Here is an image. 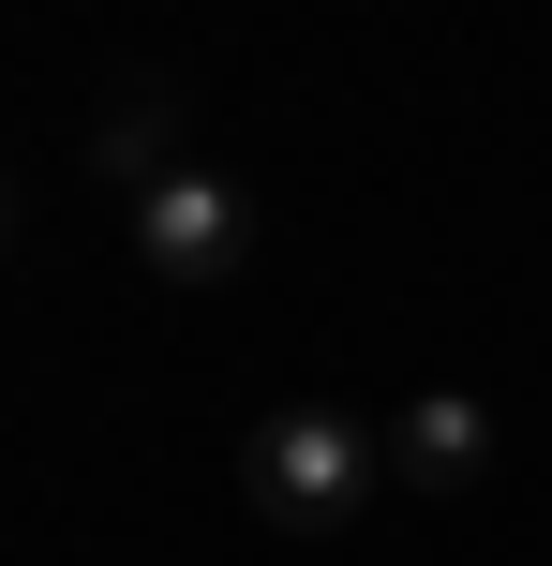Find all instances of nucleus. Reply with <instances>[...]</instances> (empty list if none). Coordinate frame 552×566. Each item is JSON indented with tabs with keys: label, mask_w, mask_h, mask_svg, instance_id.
<instances>
[{
	"label": "nucleus",
	"mask_w": 552,
	"mask_h": 566,
	"mask_svg": "<svg viewBox=\"0 0 552 566\" xmlns=\"http://www.w3.org/2000/svg\"><path fill=\"white\" fill-rule=\"evenodd\" d=\"M239 478H254V507L284 522V537H329V522H358V492L388 478V432H358L344 402H284V418L239 448Z\"/></svg>",
	"instance_id": "obj_1"
},
{
	"label": "nucleus",
	"mask_w": 552,
	"mask_h": 566,
	"mask_svg": "<svg viewBox=\"0 0 552 566\" xmlns=\"http://www.w3.org/2000/svg\"><path fill=\"white\" fill-rule=\"evenodd\" d=\"M135 254H149V283H239V254H254V195L209 179V165L149 179V195H135Z\"/></svg>",
	"instance_id": "obj_2"
},
{
	"label": "nucleus",
	"mask_w": 552,
	"mask_h": 566,
	"mask_svg": "<svg viewBox=\"0 0 552 566\" xmlns=\"http://www.w3.org/2000/svg\"><path fill=\"white\" fill-rule=\"evenodd\" d=\"M478 462H493V402H478V388H418L404 418H388V478H404L418 507L478 492Z\"/></svg>",
	"instance_id": "obj_3"
},
{
	"label": "nucleus",
	"mask_w": 552,
	"mask_h": 566,
	"mask_svg": "<svg viewBox=\"0 0 552 566\" xmlns=\"http://www.w3.org/2000/svg\"><path fill=\"white\" fill-rule=\"evenodd\" d=\"M90 149H105V179L135 165V195H149V179H179V165H165V105H119V119H105Z\"/></svg>",
	"instance_id": "obj_4"
},
{
	"label": "nucleus",
	"mask_w": 552,
	"mask_h": 566,
	"mask_svg": "<svg viewBox=\"0 0 552 566\" xmlns=\"http://www.w3.org/2000/svg\"><path fill=\"white\" fill-rule=\"evenodd\" d=\"M0 239H15V195H0Z\"/></svg>",
	"instance_id": "obj_5"
}]
</instances>
